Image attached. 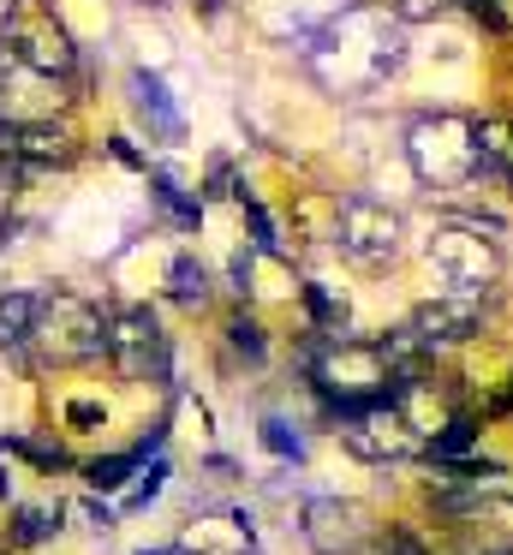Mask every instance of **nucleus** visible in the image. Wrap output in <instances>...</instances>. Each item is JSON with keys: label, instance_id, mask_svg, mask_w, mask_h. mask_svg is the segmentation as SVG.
I'll return each instance as SVG.
<instances>
[{"label": "nucleus", "instance_id": "nucleus-1", "mask_svg": "<svg viewBox=\"0 0 513 555\" xmlns=\"http://www.w3.org/2000/svg\"><path fill=\"white\" fill-rule=\"evenodd\" d=\"M298 54L317 73V85L341 90V96H364L400 73V18L370 13V7H341L329 25H317L298 42Z\"/></svg>", "mask_w": 513, "mask_h": 555}, {"label": "nucleus", "instance_id": "nucleus-2", "mask_svg": "<svg viewBox=\"0 0 513 555\" xmlns=\"http://www.w3.org/2000/svg\"><path fill=\"white\" fill-rule=\"evenodd\" d=\"M406 162L424 185L436 192H460L472 180H489L484 162V138H477V120H460V114H424L406 132Z\"/></svg>", "mask_w": 513, "mask_h": 555}, {"label": "nucleus", "instance_id": "nucleus-3", "mask_svg": "<svg viewBox=\"0 0 513 555\" xmlns=\"http://www.w3.org/2000/svg\"><path fill=\"white\" fill-rule=\"evenodd\" d=\"M30 347L48 364H90L107 352V317L95 311L84 293H48L36 305V335Z\"/></svg>", "mask_w": 513, "mask_h": 555}, {"label": "nucleus", "instance_id": "nucleus-4", "mask_svg": "<svg viewBox=\"0 0 513 555\" xmlns=\"http://www.w3.org/2000/svg\"><path fill=\"white\" fill-rule=\"evenodd\" d=\"M400 240H406V221L394 204H382L370 192L341 197V209H334V245H341V257L352 269H388L400 257Z\"/></svg>", "mask_w": 513, "mask_h": 555}, {"label": "nucleus", "instance_id": "nucleus-5", "mask_svg": "<svg viewBox=\"0 0 513 555\" xmlns=\"http://www.w3.org/2000/svg\"><path fill=\"white\" fill-rule=\"evenodd\" d=\"M0 49H7L18 66L42 73V78H66L72 66H78V49H72L66 25H60L48 7H18V13H12V25L0 30Z\"/></svg>", "mask_w": 513, "mask_h": 555}, {"label": "nucleus", "instance_id": "nucleus-6", "mask_svg": "<svg viewBox=\"0 0 513 555\" xmlns=\"http://www.w3.org/2000/svg\"><path fill=\"white\" fill-rule=\"evenodd\" d=\"M107 359L126 383H155L167 376V335L143 305H119L107 311Z\"/></svg>", "mask_w": 513, "mask_h": 555}, {"label": "nucleus", "instance_id": "nucleus-7", "mask_svg": "<svg viewBox=\"0 0 513 555\" xmlns=\"http://www.w3.org/2000/svg\"><path fill=\"white\" fill-rule=\"evenodd\" d=\"M429 269L453 293H489V281H496V245L484 240V216H472L465 228H441L429 240Z\"/></svg>", "mask_w": 513, "mask_h": 555}, {"label": "nucleus", "instance_id": "nucleus-8", "mask_svg": "<svg viewBox=\"0 0 513 555\" xmlns=\"http://www.w3.org/2000/svg\"><path fill=\"white\" fill-rule=\"evenodd\" d=\"M341 442L352 448L358 460H400V454H412L418 430L406 424L400 400L382 395V400H364V406L346 412V418H341Z\"/></svg>", "mask_w": 513, "mask_h": 555}, {"label": "nucleus", "instance_id": "nucleus-9", "mask_svg": "<svg viewBox=\"0 0 513 555\" xmlns=\"http://www.w3.org/2000/svg\"><path fill=\"white\" fill-rule=\"evenodd\" d=\"M298 531L317 555H358L370 538V514L358 502H341V495H310L305 514H298Z\"/></svg>", "mask_w": 513, "mask_h": 555}, {"label": "nucleus", "instance_id": "nucleus-10", "mask_svg": "<svg viewBox=\"0 0 513 555\" xmlns=\"http://www.w3.org/2000/svg\"><path fill=\"white\" fill-rule=\"evenodd\" d=\"M0 156H12L18 168H66L78 156V138L60 120H7L0 126Z\"/></svg>", "mask_w": 513, "mask_h": 555}, {"label": "nucleus", "instance_id": "nucleus-11", "mask_svg": "<svg viewBox=\"0 0 513 555\" xmlns=\"http://www.w3.org/2000/svg\"><path fill=\"white\" fill-rule=\"evenodd\" d=\"M484 323V293H436L412 311V328L424 347H453V340H472Z\"/></svg>", "mask_w": 513, "mask_h": 555}, {"label": "nucleus", "instance_id": "nucleus-12", "mask_svg": "<svg viewBox=\"0 0 513 555\" xmlns=\"http://www.w3.org/2000/svg\"><path fill=\"white\" fill-rule=\"evenodd\" d=\"M126 96H131V114H138V126L155 138V144H185V114L174 108V96H167V85L155 73H131L126 78Z\"/></svg>", "mask_w": 513, "mask_h": 555}, {"label": "nucleus", "instance_id": "nucleus-13", "mask_svg": "<svg viewBox=\"0 0 513 555\" xmlns=\"http://www.w3.org/2000/svg\"><path fill=\"white\" fill-rule=\"evenodd\" d=\"M36 293H0V352H24L36 335Z\"/></svg>", "mask_w": 513, "mask_h": 555}, {"label": "nucleus", "instance_id": "nucleus-14", "mask_svg": "<svg viewBox=\"0 0 513 555\" xmlns=\"http://www.w3.org/2000/svg\"><path fill=\"white\" fill-rule=\"evenodd\" d=\"M167 293H174L185 311H203V305H209V269H203L197 257H174V269H167Z\"/></svg>", "mask_w": 513, "mask_h": 555}, {"label": "nucleus", "instance_id": "nucleus-15", "mask_svg": "<svg viewBox=\"0 0 513 555\" xmlns=\"http://www.w3.org/2000/svg\"><path fill=\"white\" fill-rule=\"evenodd\" d=\"M150 185H155V204H162L179 228H197V197H185V185H179L174 173H150Z\"/></svg>", "mask_w": 513, "mask_h": 555}, {"label": "nucleus", "instance_id": "nucleus-16", "mask_svg": "<svg viewBox=\"0 0 513 555\" xmlns=\"http://www.w3.org/2000/svg\"><path fill=\"white\" fill-rule=\"evenodd\" d=\"M262 448L281 454V460H298V454H305V436H298L286 418H262Z\"/></svg>", "mask_w": 513, "mask_h": 555}, {"label": "nucleus", "instance_id": "nucleus-17", "mask_svg": "<svg viewBox=\"0 0 513 555\" xmlns=\"http://www.w3.org/2000/svg\"><path fill=\"white\" fill-rule=\"evenodd\" d=\"M60 526V507H24L18 514V543H42Z\"/></svg>", "mask_w": 513, "mask_h": 555}, {"label": "nucleus", "instance_id": "nucleus-18", "mask_svg": "<svg viewBox=\"0 0 513 555\" xmlns=\"http://www.w3.org/2000/svg\"><path fill=\"white\" fill-rule=\"evenodd\" d=\"M138 466V454H119V460H95L90 466V490H114V483H126V472Z\"/></svg>", "mask_w": 513, "mask_h": 555}, {"label": "nucleus", "instance_id": "nucleus-19", "mask_svg": "<svg viewBox=\"0 0 513 555\" xmlns=\"http://www.w3.org/2000/svg\"><path fill=\"white\" fill-rule=\"evenodd\" d=\"M227 340H233V352H245V359H262V328L251 323V317H233V323H227Z\"/></svg>", "mask_w": 513, "mask_h": 555}, {"label": "nucleus", "instance_id": "nucleus-20", "mask_svg": "<svg viewBox=\"0 0 513 555\" xmlns=\"http://www.w3.org/2000/svg\"><path fill=\"white\" fill-rule=\"evenodd\" d=\"M245 216H251V233H257V251H269V257H274V251H281V240H274V221H269V216H262V209H257V204H245Z\"/></svg>", "mask_w": 513, "mask_h": 555}, {"label": "nucleus", "instance_id": "nucleus-21", "mask_svg": "<svg viewBox=\"0 0 513 555\" xmlns=\"http://www.w3.org/2000/svg\"><path fill=\"white\" fill-rule=\"evenodd\" d=\"M382 555H424V543H418L406 526H394L388 538H382Z\"/></svg>", "mask_w": 513, "mask_h": 555}, {"label": "nucleus", "instance_id": "nucleus-22", "mask_svg": "<svg viewBox=\"0 0 513 555\" xmlns=\"http://www.w3.org/2000/svg\"><path fill=\"white\" fill-rule=\"evenodd\" d=\"M18 7H24V0H0V30L12 25V13H18Z\"/></svg>", "mask_w": 513, "mask_h": 555}, {"label": "nucleus", "instance_id": "nucleus-23", "mask_svg": "<svg viewBox=\"0 0 513 555\" xmlns=\"http://www.w3.org/2000/svg\"><path fill=\"white\" fill-rule=\"evenodd\" d=\"M496 406H501V412H513V388H508V395H501V400H496Z\"/></svg>", "mask_w": 513, "mask_h": 555}, {"label": "nucleus", "instance_id": "nucleus-24", "mask_svg": "<svg viewBox=\"0 0 513 555\" xmlns=\"http://www.w3.org/2000/svg\"><path fill=\"white\" fill-rule=\"evenodd\" d=\"M484 555H513V543H496V550H484Z\"/></svg>", "mask_w": 513, "mask_h": 555}, {"label": "nucleus", "instance_id": "nucleus-25", "mask_svg": "<svg viewBox=\"0 0 513 555\" xmlns=\"http://www.w3.org/2000/svg\"><path fill=\"white\" fill-rule=\"evenodd\" d=\"M143 555H179V550H143Z\"/></svg>", "mask_w": 513, "mask_h": 555}]
</instances>
